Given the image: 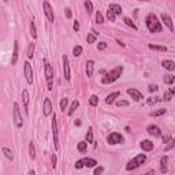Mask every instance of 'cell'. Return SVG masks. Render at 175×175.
<instances>
[{
    "mask_svg": "<svg viewBox=\"0 0 175 175\" xmlns=\"http://www.w3.org/2000/svg\"><path fill=\"white\" fill-rule=\"evenodd\" d=\"M160 101V97H157V96H155V97H149L148 99V105H153V104H156V103H159Z\"/></svg>",
    "mask_w": 175,
    "mask_h": 175,
    "instance_id": "b9f144b4",
    "label": "cell"
},
{
    "mask_svg": "<svg viewBox=\"0 0 175 175\" xmlns=\"http://www.w3.org/2000/svg\"><path fill=\"white\" fill-rule=\"evenodd\" d=\"M86 141H88V144H92L93 142V129L89 127V130L86 133Z\"/></svg>",
    "mask_w": 175,
    "mask_h": 175,
    "instance_id": "d6a6232c",
    "label": "cell"
},
{
    "mask_svg": "<svg viewBox=\"0 0 175 175\" xmlns=\"http://www.w3.org/2000/svg\"><path fill=\"white\" fill-rule=\"evenodd\" d=\"M172 148H175V138L172 139L171 138L168 142H167V145L164 146V152H168V151H171Z\"/></svg>",
    "mask_w": 175,
    "mask_h": 175,
    "instance_id": "1f68e13d",
    "label": "cell"
},
{
    "mask_svg": "<svg viewBox=\"0 0 175 175\" xmlns=\"http://www.w3.org/2000/svg\"><path fill=\"white\" fill-rule=\"evenodd\" d=\"M145 23H146V27H148V30L151 33H160L163 30V26L162 23L159 22V19L155 14H148L146 15V18H145Z\"/></svg>",
    "mask_w": 175,
    "mask_h": 175,
    "instance_id": "6da1fadb",
    "label": "cell"
},
{
    "mask_svg": "<svg viewBox=\"0 0 175 175\" xmlns=\"http://www.w3.org/2000/svg\"><path fill=\"white\" fill-rule=\"evenodd\" d=\"M167 162H168V157L164 155V156L160 159V171H162L163 174H166L167 171H168L167 170Z\"/></svg>",
    "mask_w": 175,
    "mask_h": 175,
    "instance_id": "7402d4cb",
    "label": "cell"
},
{
    "mask_svg": "<svg viewBox=\"0 0 175 175\" xmlns=\"http://www.w3.org/2000/svg\"><path fill=\"white\" fill-rule=\"evenodd\" d=\"M82 54V47L81 45H75V47H74V50H73V55H74V56H79V55Z\"/></svg>",
    "mask_w": 175,
    "mask_h": 175,
    "instance_id": "74e56055",
    "label": "cell"
},
{
    "mask_svg": "<svg viewBox=\"0 0 175 175\" xmlns=\"http://www.w3.org/2000/svg\"><path fill=\"white\" fill-rule=\"evenodd\" d=\"M119 96H121V93H119V92H114V93L108 94L107 97H105V104H112V103H115V100H116Z\"/></svg>",
    "mask_w": 175,
    "mask_h": 175,
    "instance_id": "d6986e66",
    "label": "cell"
},
{
    "mask_svg": "<svg viewBox=\"0 0 175 175\" xmlns=\"http://www.w3.org/2000/svg\"><path fill=\"white\" fill-rule=\"evenodd\" d=\"M96 22L97 23H104V17H103V14L100 13V11H96Z\"/></svg>",
    "mask_w": 175,
    "mask_h": 175,
    "instance_id": "60d3db41",
    "label": "cell"
},
{
    "mask_svg": "<svg viewBox=\"0 0 175 175\" xmlns=\"http://www.w3.org/2000/svg\"><path fill=\"white\" fill-rule=\"evenodd\" d=\"M104 172V167H97V168H94V175H100Z\"/></svg>",
    "mask_w": 175,
    "mask_h": 175,
    "instance_id": "c3c4849f",
    "label": "cell"
},
{
    "mask_svg": "<svg viewBox=\"0 0 175 175\" xmlns=\"http://www.w3.org/2000/svg\"><path fill=\"white\" fill-rule=\"evenodd\" d=\"M18 50H19L18 41L15 40L14 41V51H13V58H11V64H15V63L18 62Z\"/></svg>",
    "mask_w": 175,
    "mask_h": 175,
    "instance_id": "e0dca14e",
    "label": "cell"
},
{
    "mask_svg": "<svg viewBox=\"0 0 175 175\" xmlns=\"http://www.w3.org/2000/svg\"><path fill=\"white\" fill-rule=\"evenodd\" d=\"M172 96H174V94L171 93L170 90H167L166 93H164V99H163V100H164V101H171V99H172Z\"/></svg>",
    "mask_w": 175,
    "mask_h": 175,
    "instance_id": "ee69618b",
    "label": "cell"
},
{
    "mask_svg": "<svg viewBox=\"0 0 175 175\" xmlns=\"http://www.w3.org/2000/svg\"><path fill=\"white\" fill-rule=\"evenodd\" d=\"M93 71H94V62L93 60H88L86 62V75L92 77L93 75Z\"/></svg>",
    "mask_w": 175,
    "mask_h": 175,
    "instance_id": "44dd1931",
    "label": "cell"
},
{
    "mask_svg": "<svg viewBox=\"0 0 175 175\" xmlns=\"http://www.w3.org/2000/svg\"><path fill=\"white\" fill-rule=\"evenodd\" d=\"M34 51H36V44H34V43H30V44H29V48H27V59H31L34 56Z\"/></svg>",
    "mask_w": 175,
    "mask_h": 175,
    "instance_id": "4316f807",
    "label": "cell"
},
{
    "mask_svg": "<svg viewBox=\"0 0 175 175\" xmlns=\"http://www.w3.org/2000/svg\"><path fill=\"white\" fill-rule=\"evenodd\" d=\"M85 10L88 14H92L93 13V4H92V1L90 0H86L85 1Z\"/></svg>",
    "mask_w": 175,
    "mask_h": 175,
    "instance_id": "836d02e7",
    "label": "cell"
},
{
    "mask_svg": "<svg viewBox=\"0 0 175 175\" xmlns=\"http://www.w3.org/2000/svg\"><path fill=\"white\" fill-rule=\"evenodd\" d=\"M73 29H74V30H75V31H78V30H79V22H78V21H74V25H73Z\"/></svg>",
    "mask_w": 175,
    "mask_h": 175,
    "instance_id": "681fc988",
    "label": "cell"
},
{
    "mask_svg": "<svg viewBox=\"0 0 175 175\" xmlns=\"http://www.w3.org/2000/svg\"><path fill=\"white\" fill-rule=\"evenodd\" d=\"M97 36H99V33H97L96 30H92V33H89V34H88V37H86L88 44H93L94 41H96V38H97Z\"/></svg>",
    "mask_w": 175,
    "mask_h": 175,
    "instance_id": "603a6c76",
    "label": "cell"
},
{
    "mask_svg": "<svg viewBox=\"0 0 175 175\" xmlns=\"http://www.w3.org/2000/svg\"><path fill=\"white\" fill-rule=\"evenodd\" d=\"M67 104H68V99H67V97H64V99L60 100V109H62L63 112L66 111V108H67Z\"/></svg>",
    "mask_w": 175,
    "mask_h": 175,
    "instance_id": "f35d334b",
    "label": "cell"
},
{
    "mask_svg": "<svg viewBox=\"0 0 175 175\" xmlns=\"http://www.w3.org/2000/svg\"><path fill=\"white\" fill-rule=\"evenodd\" d=\"M162 21L164 22V25H166L168 29H170L171 31H174V25H172V19H171V17L168 15V14L163 13L162 14Z\"/></svg>",
    "mask_w": 175,
    "mask_h": 175,
    "instance_id": "9a60e30c",
    "label": "cell"
},
{
    "mask_svg": "<svg viewBox=\"0 0 175 175\" xmlns=\"http://www.w3.org/2000/svg\"><path fill=\"white\" fill-rule=\"evenodd\" d=\"M1 151H3V153H4V156L7 157V159H8V160H13V152H11V149H8V148H3L1 149Z\"/></svg>",
    "mask_w": 175,
    "mask_h": 175,
    "instance_id": "8d00e7d4",
    "label": "cell"
},
{
    "mask_svg": "<svg viewBox=\"0 0 175 175\" xmlns=\"http://www.w3.org/2000/svg\"><path fill=\"white\" fill-rule=\"evenodd\" d=\"M170 92H171V93H172V94H175V88H171V89H170Z\"/></svg>",
    "mask_w": 175,
    "mask_h": 175,
    "instance_id": "6f0895ef",
    "label": "cell"
},
{
    "mask_svg": "<svg viewBox=\"0 0 175 175\" xmlns=\"http://www.w3.org/2000/svg\"><path fill=\"white\" fill-rule=\"evenodd\" d=\"M56 163H58V157H56V155H52V167H56Z\"/></svg>",
    "mask_w": 175,
    "mask_h": 175,
    "instance_id": "f907efd6",
    "label": "cell"
},
{
    "mask_svg": "<svg viewBox=\"0 0 175 175\" xmlns=\"http://www.w3.org/2000/svg\"><path fill=\"white\" fill-rule=\"evenodd\" d=\"M13 118H14V122H15V126H17L18 129H21L23 126V122H22V116H21V111H19V104L18 103H14Z\"/></svg>",
    "mask_w": 175,
    "mask_h": 175,
    "instance_id": "277c9868",
    "label": "cell"
},
{
    "mask_svg": "<svg viewBox=\"0 0 175 175\" xmlns=\"http://www.w3.org/2000/svg\"><path fill=\"white\" fill-rule=\"evenodd\" d=\"M97 48H99V51H104L107 48V43H104V41L99 43V44H97Z\"/></svg>",
    "mask_w": 175,
    "mask_h": 175,
    "instance_id": "7dc6e473",
    "label": "cell"
},
{
    "mask_svg": "<svg viewBox=\"0 0 175 175\" xmlns=\"http://www.w3.org/2000/svg\"><path fill=\"white\" fill-rule=\"evenodd\" d=\"M162 66L166 70H168V71H174L175 70V63L172 62V60H170V59H166V60H163L162 62Z\"/></svg>",
    "mask_w": 175,
    "mask_h": 175,
    "instance_id": "ac0fdd59",
    "label": "cell"
},
{
    "mask_svg": "<svg viewBox=\"0 0 175 175\" xmlns=\"http://www.w3.org/2000/svg\"><path fill=\"white\" fill-rule=\"evenodd\" d=\"M107 141H108V144L116 145V144H122V142L125 141V138H123V135H122L121 133H116V131H114V133H111V134H108Z\"/></svg>",
    "mask_w": 175,
    "mask_h": 175,
    "instance_id": "8992f818",
    "label": "cell"
},
{
    "mask_svg": "<svg viewBox=\"0 0 175 175\" xmlns=\"http://www.w3.org/2000/svg\"><path fill=\"white\" fill-rule=\"evenodd\" d=\"M52 134H54V145L55 149L59 151V130H58V121H56V115L52 118Z\"/></svg>",
    "mask_w": 175,
    "mask_h": 175,
    "instance_id": "5b68a950",
    "label": "cell"
},
{
    "mask_svg": "<svg viewBox=\"0 0 175 175\" xmlns=\"http://www.w3.org/2000/svg\"><path fill=\"white\" fill-rule=\"evenodd\" d=\"M45 78L48 81V90H52V78H54V68L50 63L45 62Z\"/></svg>",
    "mask_w": 175,
    "mask_h": 175,
    "instance_id": "52a82bcc",
    "label": "cell"
},
{
    "mask_svg": "<svg viewBox=\"0 0 175 175\" xmlns=\"http://www.w3.org/2000/svg\"><path fill=\"white\" fill-rule=\"evenodd\" d=\"M43 8H44V14H45V17L48 18V21H50V22H54L55 21L54 10H52V7H51V4L48 1H44V3H43Z\"/></svg>",
    "mask_w": 175,
    "mask_h": 175,
    "instance_id": "9c48e42d",
    "label": "cell"
},
{
    "mask_svg": "<svg viewBox=\"0 0 175 175\" xmlns=\"http://www.w3.org/2000/svg\"><path fill=\"white\" fill-rule=\"evenodd\" d=\"M84 160V164H85V167H94L96 164H97V162L94 160V159H92V157H85V159H82Z\"/></svg>",
    "mask_w": 175,
    "mask_h": 175,
    "instance_id": "d4e9b609",
    "label": "cell"
},
{
    "mask_svg": "<svg viewBox=\"0 0 175 175\" xmlns=\"http://www.w3.org/2000/svg\"><path fill=\"white\" fill-rule=\"evenodd\" d=\"M170 139H171V135H170V134H166L164 137H163V142H164V144H167Z\"/></svg>",
    "mask_w": 175,
    "mask_h": 175,
    "instance_id": "816d5d0a",
    "label": "cell"
},
{
    "mask_svg": "<svg viewBox=\"0 0 175 175\" xmlns=\"http://www.w3.org/2000/svg\"><path fill=\"white\" fill-rule=\"evenodd\" d=\"M23 70H25V77H26L27 84L31 85V84H33V68H31L30 63L25 62V64H23Z\"/></svg>",
    "mask_w": 175,
    "mask_h": 175,
    "instance_id": "ba28073f",
    "label": "cell"
},
{
    "mask_svg": "<svg viewBox=\"0 0 175 175\" xmlns=\"http://www.w3.org/2000/svg\"><path fill=\"white\" fill-rule=\"evenodd\" d=\"M64 11H66V18H68V19L71 18V10H70V8H66Z\"/></svg>",
    "mask_w": 175,
    "mask_h": 175,
    "instance_id": "db71d44e",
    "label": "cell"
},
{
    "mask_svg": "<svg viewBox=\"0 0 175 175\" xmlns=\"http://www.w3.org/2000/svg\"><path fill=\"white\" fill-rule=\"evenodd\" d=\"M30 34H31V37H33V40H36V38H37L36 25H34V21H31V23H30Z\"/></svg>",
    "mask_w": 175,
    "mask_h": 175,
    "instance_id": "e575fe53",
    "label": "cell"
},
{
    "mask_svg": "<svg viewBox=\"0 0 175 175\" xmlns=\"http://www.w3.org/2000/svg\"><path fill=\"white\" fill-rule=\"evenodd\" d=\"M127 94L131 96V99L134 100V101H139V100L144 99L142 93H141L138 89H134V88H129V89H127Z\"/></svg>",
    "mask_w": 175,
    "mask_h": 175,
    "instance_id": "8fae6325",
    "label": "cell"
},
{
    "mask_svg": "<svg viewBox=\"0 0 175 175\" xmlns=\"http://www.w3.org/2000/svg\"><path fill=\"white\" fill-rule=\"evenodd\" d=\"M122 74H123V67H122V66H116L115 68H112V70H109L108 73L104 74V77L101 78V82H103L104 85L112 84V82L116 81Z\"/></svg>",
    "mask_w": 175,
    "mask_h": 175,
    "instance_id": "7a4b0ae2",
    "label": "cell"
},
{
    "mask_svg": "<svg viewBox=\"0 0 175 175\" xmlns=\"http://www.w3.org/2000/svg\"><path fill=\"white\" fill-rule=\"evenodd\" d=\"M157 89H159V88H157V85H151L149 86V92H157Z\"/></svg>",
    "mask_w": 175,
    "mask_h": 175,
    "instance_id": "f5cc1de1",
    "label": "cell"
},
{
    "mask_svg": "<svg viewBox=\"0 0 175 175\" xmlns=\"http://www.w3.org/2000/svg\"><path fill=\"white\" fill-rule=\"evenodd\" d=\"M116 105L118 107H127V105H129V101H126V100H118Z\"/></svg>",
    "mask_w": 175,
    "mask_h": 175,
    "instance_id": "f6af8a7d",
    "label": "cell"
},
{
    "mask_svg": "<svg viewBox=\"0 0 175 175\" xmlns=\"http://www.w3.org/2000/svg\"><path fill=\"white\" fill-rule=\"evenodd\" d=\"M82 167H85V164H84V160L81 159V160H78V162L75 163V168L77 170H81Z\"/></svg>",
    "mask_w": 175,
    "mask_h": 175,
    "instance_id": "bcb514c9",
    "label": "cell"
},
{
    "mask_svg": "<svg viewBox=\"0 0 175 175\" xmlns=\"http://www.w3.org/2000/svg\"><path fill=\"white\" fill-rule=\"evenodd\" d=\"M74 125H75V126H81V121H78V119H77V121L74 122Z\"/></svg>",
    "mask_w": 175,
    "mask_h": 175,
    "instance_id": "11a10c76",
    "label": "cell"
},
{
    "mask_svg": "<svg viewBox=\"0 0 175 175\" xmlns=\"http://www.w3.org/2000/svg\"><path fill=\"white\" fill-rule=\"evenodd\" d=\"M29 156H30V159H36V148H34V145H33V142H30L29 144Z\"/></svg>",
    "mask_w": 175,
    "mask_h": 175,
    "instance_id": "f546056e",
    "label": "cell"
},
{
    "mask_svg": "<svg viewBox=\"0 0 175 175\" xmlns=\"http://www.w3.org/2000/svg\"><path fill=\"white\" fill-rule=\"evenodd\" d=\"M138 1H144V3H148L149 0H138Z\"/></svg>",
    "mask_w": 175,
    "mask_h": 175,
    "instance_id": "680465c9",
    "label": "cell"
},
{
    "mask_svg": "<svg viewBox=\"0 0 175 175\" xmlns=\"http://www.w3.org/2000/svg\"><path fill=\"white\" fill-rule=\"evenodd\" d=\"M89 104L92 105V107H96L97 104H99V97L96 96V94H92L89 97Z\"/></svg>",
    "mask_w": 175,
    "mask_h": 175,
    "instance_id": "4dcf8cb0",
    "label": "cell"
},
{
    "mask_svg": "<svg viewBox=\"0 0 175 175\" xmlns=\"http://www.w3.org/2000/svg\"><path fill=\"white\" fill-rule=\"evenodd\" d=\"M108 10H111V11H112L114 14H115V15H121L122 13H123V10H122V7L119 4H115V3H112V4H109L108 6Z\"/></svg>",
    "mask_w": 175,
    "mask_h": 175,
    "instance_id": "ffe728a7",
    "label": "cell"
},
{
    "mask_svg": "<svg viewBox=\"0 0 175 175\" xmlns=\"http://www.w3.org/2000/svg\"><path fill=\"white\" fill-rule=\"evenodd\" d=\"M166 112H167V109L162 108V109H157L155 112H151V116H162V115H164Z\"/></svg>",
    "mask_w": 175,
    "mask_h": 175,
    "instance_id": "ab89813d",
    "label": "cell"
},
{
    "mask_svg": "<svg viewBox=\"0 0 175 175\" xmlns=\"http://www.w3.org/2000/svg\"><path fill=\"white\" fill-rule=\"evenodd\" d=\"M163 81H164V84H167V85H171V84H174L175 77H174V75H171V74H167V75H164Z\"/></svg>",
    "mask_w": 175,
    "mask_h": 175,
    "instance_id": "f1b7e54d",
    "label": "cell"
},
{
    "mask_svg": "<svg viewBox=\"0 0 175 175\" xmlns=\"http://www.w3.org/2000/svg\"><path fill=\"white\" fill-rule=\"evenodd\" d=\"M22 100H23V107H25V112L29 114V101H30V96L26 89L22 90Z\"/></svg>",
    "mask_w": 175,
    "mask_h": 175,
    "instance_id": "4fadbf2b",
    "label": "cell"
},
{
    "mask_svg": "<svg viewBox=\"0 0 175 175\" xmlns=\"http://www.w3.org/2000/svg\"><path fill=\"white\" fill-rule=\"evenodd\" d=\"M146 131H148L149 135H153V137H162V130L160 127L156 125H149L146 127Z\"/></svg>",
    "mask_w": 175,
    "mask_h": 175,
    "instance_id": "7c38bea8",
    "label": "cell"
},
{
    "mask_svg": "<svg viewBox=\"0 0 175 175\" xmlns=\"http://www.w3.org/2000/svg\"><path fill=\"white\" fill-rule=\"evenodd\" d=\"M107 18L109 19V22H115V19H116V15L111 11V10H108L107 11Z\"/></svg>",
    "mask_w": 175,
    "mask_h": 175,
    "instance_id": "7bdbcfd3",
    "label": "cell"
},
{
    "mask_svg": "<svg viewBox=\"0 0 175 175\" xmlns=\"http://www.w3.org/2000/svg\"><path fill=\"white\" fill-rule=\"evenodd\" d=\"M149 50L152 51H160V52H167V47L164 45H155V44H149L148 45Z\"/></svg>",
    "mask_w": 175,
    "mask_h": 175,
    "instance_id": "cb8c5ba5",
    "label": "cell"
},
{
    "mask_svg": "<svg viewBox=\"0 0 175 175\" xmlns=\"http://www.w3.org/2000/svg\"><path fill=\"white\" fill-rule=\"evenodd\" d=\"M79 107V101L78 100H74L71 103V107H70V109H68V115H73V114L75 112V109Z\"/></svg>",
    "mask_w": 175,
    "mask_h": 175,
    "instance_id": "83f0119b",
    "label": "cell"
},
{
    "mask_svg": "<svg viewBox=\"0 0 175 175\" xmlns=\"http://www.w3.org/2000/svg\"><path fill=\"white\" fill-rule=\"evenodd\" d=\"M123 22H125L126 25H127V26H130L131 29H134V30H137V26H135L134 23H133V21H131L130 18H127V17H125V18H123Z\"/></svg>",
    "mask_w": 175,
    "mask_h": 175,
    "instance_id": "d590c367",
    "label": "cell"
},
{
    "mask_svg": "<svg viewBox=\"0 0 175 175\" xmlns=\"http://www.w3.org/2000/svg\"><path fill=\"white\" fill-rule=\"evenodd\" d=\"M116 43H118V44H119V45H122V47H125V44H123V43H122L121 40H116Z\"/></svg>",
    "mask_w": 175,
    "mask_h": 175,
    "instance_id": "9f6ffc18",
    "label": "cell"
},
{
    "mask_svg": "<svg viewBox=\"0 0 175 175\" xmlns=\"http://www.w3.org/2000/svg\"><path fill=\"white\" fill-rule=\"evenodd\" d=\"M77 149H78V152L79 153H85L86 149H88V141H81V142H78Z\"/></svg>",
    "mask_w": 175,
    "mask_h": 175,
    "instance_id": "484cf974",
    "label": "cell"
},
{
    "mask_svg": "<svg viewBox=\"0 0 175 175\" xmlns=\"http://www.w3.org/2000/svg\"><path fill=\"white\" fill-rule=\"evenodd\" d=\"M43 111H44V116H48L52 112V103L50 99H45L44 104H43Z\"/></svg>",
    "mask_w": 175,
    "mask_h": 175,
    "instance_id": "2e32d148",
    "label": "cell"
},
{
    "mask_svg": "<svg viewBox=\"0 0 175 175\" xmlns=\"http://www.w3.org/2000/svg\"><path fill=\"white\" fill-rule=\"evenodd\" d=\"M139 146H141V149L145 151V152H151L155 145H153V142L152 141H149V139H142V141L139 142Z\"/></svg>",
    "mask_w": 175,
    "mask_h": 175,
    "instance_id": "5bb4252c",
    "label": "cell"
},
{
    "mask_svg": "<svg viewBox=\"0 0 175 175\" xmlns=\"http://www.w3.org/2000/svg\"><path fill=\"white\" fill-rule=\"evenodd\" d=\"M146 162V156H145L144 153H141V155H137L135 157H133L130 162L126 164V170L127 171H133L135 168H138L141 164H144Z\"/></svg>",
    "mask_w": 175,
    "mask_h": 175,
    "instance_id": "3957f363",
    "label": "cell"
},
{
    "mask_svg": "<svg viewBox=\"0 0 175 175\" xmlns=\"http://www.w3.org/2000/svg\"><path fill=\"white\" fill-rule=\"evenodd\" d=\"M63 75H64L66 81H70V78H71V75H70V64H68V59L66 55L63 56Z\"/></svg>",
    "mask_w": 175,
    "mask_h": 175,
    "instance_id": "30bf717a",
    "label": "cell"
}]
</instances>
